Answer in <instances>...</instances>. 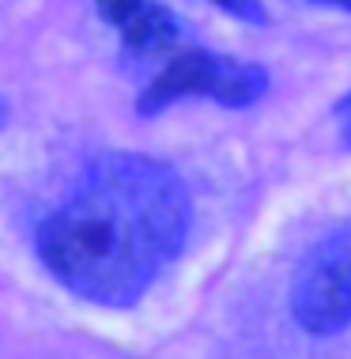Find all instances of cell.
Returning a JSON list of instances; mask_svg holds the SVG:
<instances>
[{"instance_id":"cell-1","label":"cell","mask_w":351,"mask_h":359,"mask_svg":"<svg viewBox=\"0 0 351 359\" xmlns=\"http://www.w3.org/2000/svg\"><path fill=\"white\" fill-rule=\"evenodd\" d=\"M189 216V193L167 163L110 151L42 223L38 257L72 295L121 310L178 257Z\"/></svg>"},{"instance_id":"cell-2","label":"cell","mask_w":351,"mask_h":359,"mask_svg":"<svg viewBox=\"0 0 351 359\" xmlns=\"http://www.w3.org/2000/svg\"><path fill=\"white\" fill-rule=\"evenodd\" d=\"M291 314L314 337L351 325V227L333 231L310 250L291 287Z\"/></svg>"},{"instance_id":"cell-3","label":"cell","mask_w":351,"mask_h":359,"mask_svg":"<svg viewBox=\"0 0 351 359\" xmlns=\"http://www.w3.org/2000/svg\"><path fill=\"white\" fill-rule=\"evenodd\" d=\"M223 65H227V57L208 53V50L174 53L170 61L163 65V72L144 87L140 114H159L163 106L178 102L185 95H208V99H216L219 80H223Z\"/></svg>"},{"instance_id":"cell-4","label":"cell","mask_w":351,"mask_h":359,"mask_svg":"<svg viewBox=\"0 0 351 359\" xmlns=\"http://www.w3.org/2000/svg\"><path fill=\"white\" fill-rule=\"evenodd\" d=\"M121 38H125V50H132L140 57L163 53L178 42V19H174L163 4H151L148 0V4L121 27Z\"/></svg>"},{"instance_id":"cell-5","label":"cell","mask_w":351,"mask_h":359,"mask_svg":"<svg viewBox=\"0 0 351 359\" xmlns=\"http://www.w3.org/2000/svg\"><path fill=\"white\" fill-rule=\"evenodd\" d=\"M265 91H268V72L261 69V65L227 57L219 91H216V102H223V106H253Z\"/></svg>"},{"instance_id":"cell-6","label":"cell","mask_w":351,"mask_h":359,"mask_svg":"<svg viewBox=\"0 0 351 359\" xmlns=\"http://www.w3.org/2000/svg\"><path fill=\"white\" fill-rule=\"evenodd\" d=\"M148 4V0H95V8H99V15L106 19V23H113L117 31H121L129 19L140 12V8Z\"/></svg>"},{"instance_id":"cell-7","label":"cell","mask_w":351,"mask_h":359,"mask_svg":"<svg viewBox=\"0 0 351 359\" xmlns=\"http://www.w3.org/2000/svg\"><path fill=\"white\" fill-rule=\"evenodd\" d=\"M336 121H340V137H344V148H351V95L336 102Z\"/></svg>"},{"instance_id":"cell-8","label":"cell","mask_w":351,"mask_h":359,"mask_svg":"<svg viewBox=\"0 0 351 359\" xmlns=\"http://www.w3.org/2000/svg\"><path fill=\"white\" fill-rule=\"evenodd\" d=\"M212 4L227 8V12H234V15H246V19H261V12H257V4H253V0H212Z\"/></svg>"},{"instance_id":"cell-9","label":"cell","mask_w":351,"mask_h":359,"mask_svg":"<svg viewBox=\"0 0 351 359\" xmlns=\"http://www.w3.org/2000/svg\"><path fill=\"white\" fill-rule=\"evenodd\" d=\"M321 4H336V8H347L351 12V0H321Z\"/></svg>"},{"instance_id":"cell-10","label":"cell","mask_w":351,"mask_h":359,"mask_svg":"<svg viewBox=\"0 0 351 359\" xmlns=\"http://www.w3.org/2000/svg\"><path fill=\"white\" fill-rule=\"evenodd\" d=\"M4 114H8V110H4V102H0V125H4Z\"/></svg>"},{"instance_id":"cell-11","label":"cell","mask_w":351,"mask_h":359,"mask_svg":"<svg viewBox=\"0 0 351 359\" xmlns=\"http://www.w3.org/2000/svg\"><path fill=\"white\" fill-rule=\"evenodd\" d=\"M314 4H321V0H314Z\"/></svg>"}]
</instances>
